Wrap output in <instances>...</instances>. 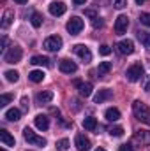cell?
I'll return each mask as SVG.
<instances>
[{"instance_id":"cell-1","label":"cell","mask_w":150,"mask_h":151,"mask_svg":"<svg viewBox=\"0 0 150 151\" xmlns=\"http://www.w3.org/2000/svg\"><path fill=\"white\" fill-rule=\"evenodd\" d=\"M133 113L136 116V119H140L141 123H145V125L150 127V109H149L147 104H143L141 100H134V104H133Z\"/></svg>"},{"instance_id":"cell-2","label":"cell","mask_w":150,"mask_h":151,"mask_svg":"<svg viewBox=\"0 0 150 151\" xmlns=\"http://www.w3.org/2000/svg\"><path fill=\"white\" fill-rule=\"evenodd\" d=\"M143 74H145V69H143L141 63H134V65H131V67L125 70V77H127L131 83L140 81V79L143 77Z\"/></svg>"},{"instance_id":"cell-3","label":"cell","mask_w":150,"mask_h":151,"mask_svg":"<svg viewBox=\"0 0 150 151\" xmlns=\"http://www.w3.org/2000/svg\"><path fill=\"white\" fill-rule=\"evenodd\" d=\"M21 55H23V51H21L20 46H11V47L4 53V60H5L7 63H18V62L21 60Z\"/></svg>"},{"instance_id":"cell-4","label":"cell","mask_w":150,"mask_h":151,"mask_svg":"<svg viewBox=\"0 0 150 151\" xmlns=\"http://www.w3.org/2000/svg\"><path fill=\"white\" fill-rule=\"evenodd\" d=\"M23 137H25V141L30 142V144H36V146H41V148L46 146V139H44V137H39L37 134H36L32 128H28V127L23 130Z\"/></svg>"},{"instance_id":"cell-5","label":"cell","mask_w":150,"mask_h":151,"mask_svg":"<svg viewBox=\"0 0 150 151\" xmlns=\"http://www.w3.org/2000/svg\"><path fill=\"white\" fill-rule=\"evenodd\" d=\"M83 27H85V23H83V19L81 18H71L69 21H67V25H66V28H67V32L71 34V35H76V34H79L81 30H83Z\"/></svg>"},{"instance_id":"cell-6","label":"cell","mask_w":150,"mask_h":151,"mask_svg":"<svg viewBox=\"0 0 150 151\" xmlns=\"http://www.w3.org/2000/svg\"><path fill=\"white\" fill-rule=\"evenodd\" d=\"M44 47L48 51H51V53H57L62 47V39L58 37V35H51V37H48L44 40Z\"/></svg>"},{"instance_id":"cell-7","label":"cell","mask_w":150,"mask_h":151,"mask_svg":"<svg viewBox=\"0 0 150 151\" xmlns=\"http://www.w3.org/2000/svg\"><path fill=\"white\" fill-rule=\"evenodd\" d=\"M127 28H129V18H127L125 14H120V16L117 18V21H115V32H117L118 35H122V34L127 32Z\"/></svg>"},{"instance_id":"cell-8","label":"cell","mask_w":150,"mask_h":151,"mask_svg":"<svg viewBox=\"0 0 150 151\" xmlns=\"http://www.w3.org/2000/svg\"><path fill=\"white\" fill-rule=\"evenodd\" d=\"M117 49H118V53H122V55H133V53H134V42L129 40V39H124V40H120V42L117 44Z\"/></svg>"},{"instance_id":"cell-9","label":"cell","mask_w":150,"mask_h":151,"mask_svg":"<svg viewBox=\"0 0 150 151\" xmlns=\"http://www.w3.org/2000/svg\"><path fill=\"white\" fill-rule=\"evenodd\" d=\"M74 53L85 62V63H88L90 60H92V53H90V49L87 47V46H83V44H76L74 46Z\"/></svg>"},{"instance_id":"cell-10","label":"cell","mask_w":150,"mask_h":151,"mask_svg":"<svg viewBox=\"0 0 150 151\" xmlns=\"http://www.w3.org/2000/svg\"><path fill=\"white\" fill-rule=\"evenodd\" d=\"M74 144H76V148H78V151H88L90 146H92V144H90V139L85 137L83 134H78V135H76Z\"/></svg>"},{"instance_id":"cell-11","label":"cell","mask_w":150,"mask_h":151,"mask_svg":"<svg viewBox=\"0 0 150 151\" xmlns=\"http://www.w3.org/2000/svg\"><path fill=\"white\" fill-rule=\"evenodd\" d=\"M134 141L140 142L141 146H143V144H145V146H150V132L149 130H136Z\"/></svg>"},{"instance_id":"cell-12","label":"cell","mask_w":150,"mask_h":151,"mask_svg":"<svg viewBox=\"0 0 150 151\" xmlns=\"http://www.w3.org/2000/svg\"><path fill=\"white\" fill-rule=\"evenodd\" d=\"M60 70L64 72V74H74L76 70H78V65H76L73 60H62L60 62Z\"/></svg>"},{"instance_id":"cell-13","label":"cell","mask_w":150,"mask_h":151,"mask_svg":"<svg viewBox=\"0 0 150 151\" xmlns=\"http://www.w3.org/2000/svg\"><path fill=\"white\" fill-rule=\"evenodd\" d=\"M66 4L64 2H53V4H50V14L51 16H62L64 12H66Z\"/></svg>"},{"instance_id":"cell-14","label":"cell","mask_w":150,"mask_h":151,"mask_svg":"<svg viewBox=\"0 0 150 151\" xmlns=\"http://www.w3.org/2000/svg\"><path fill=\"white\" fill-rule=\"evenodd\" d=\"M34 121H36V127H37L39 130H42V132L50 128V118L46 114H37Z\"/></svg>"},{"instance_id":"cell-15","label":"cell","mask_w":150,"mask_h":151,"mask_svg":"<svg viewBox=\"0 0 150 151\" xmlns=\"http://www.w3.org/2000/svg\"><path fill=\"white\" fill-rule=\"evenodd\" d=\"M111 97H113L111 90L104 88V90H99V93L94 97V102H95V104H103L104 100H108V99H111Z\"/></svg>"},{"instance_id":"cell-16","label":"cell","mask_w":150,"mask_h":151,"mask_svg":"<svg viewBox=\"0 0 150 151\" xmlns=\"http://www.w3.org/2000/svg\"><path fill=\"white\" fill-rule=\"evenodd\" d=\"M0 141H2V144H4V146H14V144H16L14 137H12L5 128H2V130H0Z\"/></svg>"},{"instance_id":"cell-17","label":"cell","mask_w":150,"mask_h":151,"mask_svg":"<svg viewBox=\"0 0 150 151\" xmlns=\"http://www.w3.org/2000/svg\"><path fill=\"white\" fill-rule=\"evenodd\" d=\"M36 99H37L39 104H50V102L53 100V91H50V90H46V91H39L37 95H36Z\"/></svg>"},{"instance_id":"cell-18","label":"cell","mask_w":150,"mask_h":151,"mask_svg":"<svg viewBox=\"0 0 150 151\" xmlns=\"http://www.w3.org/2000/svg\"><path fill=\"white\" fill-rule=\"evenodd\" d=\"M76 88H78L79 95H81V97H85V99L92 95V83H83V81H81Z\"/></svg>"},{"instance_id":"cell-19","label":"cell","mask_w":150,"mask_h":151,"mask_svg":"<svg viewBox=\"0 0 150 151\" xmlns=\"http://www.w3.org/2000/svg\"><path fill=\"white\" fill-rule=\"evenodd\" d=\"M83 128H85V130L94 132V130L97 128V119H95L94 116H87V118L83 119Z\"/></svg>"},{"instance_id":"cell-20","label":"cell","mask_w":150,"mask_h":151,"mask_svg":"<svg viewBox=\"0 0 150 151\" xmlns=\"http://www.w3.org/2000/svg\"><path fill=\"white\" fill-rule=\"evenodd\" d=\"M104 116H106L108 121H118V119H120V111H118L117 107H110V109H106Z\"/></svg>"},{"instance_id":"cell-21","label":"cell","mask_w":150,"mask_h":151,"mask_svg":"<svg viewBox=\"0 0 150 151\" xmlns=\"http://www.w3.org/2000/svg\"><path fill=\"white\" fill-rule=\"evenodd\" d=\"M4 118H5L7 121H18V119L21 118V113H20V109H9V111H5Z\"/></svg>"},{"instance_id":"cell-22","label":"cell","mask_w":150,"mask_h":151,"mask_svg":"<svg viewBox=\"0 0 150 151\" xmlns=\"http://www.w3.org/2000/svg\"><path fill=\"white\" fill-rule=\"evenodd\" d=\"M12 19H14V12L12 11H5L4 18H2V28H9V25L12 23Z\"/></svg>"},{"instance_id":"cell-23","label":"cell","mask_w":150,"mask_h":151,"mask_svg":"<svg viewBox=\"0 0 150 151\" xmlns=\"http://www.w3.org/2000/svg\"><path fill=\"white\" fill-rule=\"evenodd\" d=\"M110 70H111V63L110 62H101L99 67H97V74L99 76H106Z\"/></svg>"},{"instance_id":"cell-24","label":"cell","mask_w":150,"mask_h":151,"mask_svg":"<svg viewBox=\"0 0 150 151\" xmlns=\"http://www.w3.org/2000/svg\"><path fill=\"white\" fill-rule=\"evenodd\" d=\"M44 76L46 74H44L42 70H32V72L28 74V79H30L32 83H41V81L44 79Z\"/></svg>"},{"instance_id":"cell-25","label":"cell","mask_w":150,"mask_h":151,"mask_svg":"<svg viewBox=\"0 0 150 151\" xmlns=\"http://www.w3.org/2000/svg\"><path fill=\"white\" fill-rule=\"evenodd\" d=\"M138 39L147 49H150V32H138Z\"/></svg>"},{"instance_id":"cell-26","label":"cell","mask_w":150,"mask_h":151,"mask_svg":"<svg viewBox=\"0 0 150 151\" xmlns=\"http://www.w3.org/2000/svg\"><path fill=\"white\" fill-rule=\"evenodd\" d=\"M30 23H32L34 28H39V27L42 25V16H41L39 12H32V16H30Z\"/></svg>"},{"instance_id":"cell-27","label":"cell","mask_w":150,"mask_h":151,"mask_svg":"<svg viewBox=\"0 0 150 151\" xmlns=\"http://www.w3.org/2000/svg\"><path fill=\"white\" fill-rule=\"evenodd\" d=\"M30 63L32 65H50V60L46 58V56H32V60H30Z\"/></svg>"},{"instance_id":"cell-28","label":"cell","mask_w":150,"mask_h":151,"mask_svg":"<svg viewBox=\"0 0 150 151\" xmlns=\"http://www.w3.org/2000/svg\"><path fill=\"white\" fill-rule=\"evenodd\" d=\"M108 132H110V135H113V137H122L124 135V128L122 127H110Z\"/></svg>"},{"instance_id":"cell-29","label":"cell","mask_w":150,"mask_h":151,"mask_svg":"<svg viewBox=\"0 0 150 151\" xmlns=\"http://www.w3.org/2000/svg\"><path fill=\"white\" fill-rule=\"evenodd\" d=\"M5 79H7L9 83H16V81L20 79V74H18L16 70H7V72H5Z\"/></svg>"},{"instance_id":"cell-30","label":"cell","mask_w":150,"mask_h":151,"mask_svg":"<svg viewBox=\"0 0 150 151\" xmlns=\"http://www.w3.org/2000/svg\"><path fill=\"white\" fill-rule=\"evenodd\" d=\"M140 23L145 25V27H150V12H141L140 14Z\"/></svg>"},{"instance_id":"cell-31","label":"cell","mask_w":150,"mask_h":151,"mask_svg":"<svg viewBox=\"0 0 150 151\" xmlns=\"http://www.w3.org/2000/svg\"><path fill=\"white\" fill-rule=\"evenodd\" d=\"M67 148H69V139H60L57 142V150L58 151H66Z\"/></svg>"},{"instance_id":"cell-32","label":"cell","mask_w":150,"mask_h":151,"mask_svg":"<svg viewBox=\"0 0 150 151\" xmlns=\"http://www.w3.org/2000/svg\"><path fill=\"white\" fill-rule=\"evenodd\" d=\"M12 100V95H9V93H4L2 97H0V107H5L9 102Z\"/></svg>"},{"instance_id":"cell-33","label":"cell","mask_w":150,"mask_h":151,"mask_svg":"<svg viewBox=\"0 0 150 151\" xmlns=\"http://www.w3.org/2000/svg\"><path fill=\"white\" fill-rule=\"evenodd\" d=\"M99 53H101V55H103V56H108V55H110V53H111V47H110V46H108V44H103V46H101V47H99Z\"/></svg>"},{"instance_id":"cell-34","label":"cell","mask_w":150,"mask_h":151,"mask_svg":"<svg viewBox=\"0 0 150 151\" xmlns=\"http://www.w3.org/2000/svg\"><path fill=\"white\" fill-rule=\"evenodd\" d=\"M113 5H115L117 9H124V7L127 5V0H113Z\"/></svg>"},{"instance_id":"cell-35","label":"cell","mask_w":150,"mask_h":151,"mask_svg":"<svg viewBox=\"0 0 150 151\" xmlns=\"http://www.w3.org/2000/svg\"><path fill=\"white\" fill-rule=\"evenodd\" d=\"M103 25H104V21H103L101 18H95V19L92 21V27H94V28H101Z\"/></svg>"},{"instance_id":"cell-36","label":"cell","mask_w":150,"mask_h":151,"mask_svg":"<svg viewBox=\"0 0 150 151\" xmlns=\"http://www.w3.org/2000/svg\"><path fill=\"white\" fill-rule=\"evenodd\" d=\"M85 16H88V18L95 19V18H97V12H95L94 9H87V11H85Z\"/></svg>"},{"instance_id":"cell-37","label":"cell","mask_w":150,"mask_h":151,"mask_svg":"<svg viewBox=\"0 0 150 151\" xmlns=\"http://www.w3.org/2000/svg\"><path fill=\"white\" fill-rule=\"evenodd\" d=\"M118 151H133V146H131V144H122V146L118 148Z\"/></svg>"},{"instance_id":"cell-38","label":"cell","mask_w":150,"mask_h":151,"mask_svg":"<svg viewBox=\"0 0 150 151\" xmlns=\"http://www.w3.org/2000/svg\"><path fill=\"white\" fill-rule=\"evenodd\" d=\"M21 104H23V107L27 109V107H28V99H27V97H23V99H21Z\"/></svg>"},{"instance_id":"cell-39","label":"cell","mask_w":150,"mask_h":151,"mask_svg":"<svg viewBox=\"0 0 150 151\" xmlns=\"http://www.w3.org/2000/svg\"><path fill=\"white\" fill-rule=\"evenodd\" d=\"M7 42H9V40H7V37H2V49H5Z\"/></svg>"},{"instance_id":"cell-40","label":"cell","mask_w":150,"mask_h":151,"mask_svg":"<svg viewBox=\"0 0 150 151\" xmlns=\"http://www.w3.org/2000/svg\"><path fill=\"white\" fill-rule=\"evenodd\" d=\"M73 2H74L76 5H81V4H85V2H87V0H73Z\"/></svg>"},{"instance_id":"cell-41","label":"cell","mask_w":150,"mask_h":151,"mask_svg":"<svg viewBox=\"0 0 150 151\" xmlns=\"http://www.w3.org/2000/svg\"><path fill=\"white\" fill-rule=\"evenodd\" d=\"M145 2H147V0H136V4H138V5H141V4H145Z\"/></svg>"},{"instance_id":"cell-42","label":"cell","mask_w":150,"mask_h":151,"mask_svg":"<svg viewBox=\"0 0 150 151\" xmlns=\"http://www.w3.org/2000/svg\"><path fill=\"white\" fill-rule=\"evenodd\" d=\"M14 2H18V4H27L28 0H14Z\"/></svg>"},{"instance_id":"cell-43","label":"cell","mask_w":150,"mask_h":151,"mask_svg":"<svg viewBox=\"0 0 150 151\" xmlns=\"http://www.w3.org/2000/svg\"><path fill=\"white\" fill-rule=\"evenodd\" d=\"M95 151H106V150H103V148H97V150H95Z\"/></svg>"},{"instance_id":"cell-44","label":"cell","mask_w":150,"mask_h":151,"mask_svg":"<svg viewBox=\"0 0 150 151\" xmlns=\"http://www.w3.org/2000/svg\"><path fill=\"white\" fill-rule=\"evenodd\" d=\"M2 151H7V150H5V148H2Z\"/></svg>"}]
</instances>
